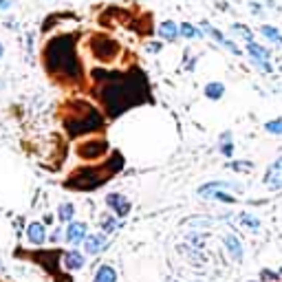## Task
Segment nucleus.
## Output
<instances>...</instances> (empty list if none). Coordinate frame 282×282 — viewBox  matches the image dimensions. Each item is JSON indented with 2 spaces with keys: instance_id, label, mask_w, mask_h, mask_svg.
Here are the masks:
<instances>
[{
  "instance_id": "18",
  "label": "nucleus",
  "mask_w": 282,
  "mask_h": 282,
  "mask_svg": "<svg viewBox=\"0 0 282 282\" xmlns=\"http://www.w3.org/2000/svg\"><path fill=\"white\" fill-rule=\"evenodd\" d=\"M260 33H263L267 40H271V42L282 44V35H280V31H278L276 27H271V24H263V27H260Z\"/></svg>"
},
{
  "instance_id": "19",
  "label": "nucleus",
  "mask_w": 282,
  "mask_h": 282,
  "mask_svg": "<svg viewBox=\"0 0 282 282\" xmlns=\"http://www.w3.org/2000/svg\"><path fill=\"white\" fill-rule=\"evenodd\" d=\"M64 265H66V269H82V265H84V258H82L78 251H71V254H66Z\"/></svg>"
},
{
  "instance_id": "29",
  "label": "nucleus",
  "mask_w": 282,
  "mask_h": 282,
  "mask_svg": "<svg viewBox=\"0 0 282 282\" xmlns=\"http://www.w3.org/2000/svg\"><path fill=\"white\" fill-rule=\"evenodd\" d=\"M234 170H251V163L249 161H238V163H232Z\"/></svg>"
},
{
  "instance_id": "31",
  "label": "nucleus",
  "mask_w": 282,
  "mask_h": 282,
  "mask_svg": "<svg viewBox=\"0 0 282 282\" xmlns=\"http://www.w3.org/2000/svg\"><path fill=\"white\" fill-rule=\"evenodd\" d=\"M2 53H4V49H2V44H0V58H2Z\"/></svg>"
},
{
  "instance_id": "15",
  "label": "nucleus",
  "mask_w": 282,
  "mask_h": 282,
  "mask_svg": "<svg viewBox=\"0 0 282 282\" xmlns=\"http://www.w3.org/2000/svg\"><path fill=\"white\" fill-rule=\"evenodd\" d=\"M247 51L251 53L254 62H267V60L271 58L269 51H267L265 47H260V44H256V42H247Z\"/></svg>"
},
{
  "instance_id": "26",
  "label": "nucleus",
  "mask_w": 282,
  "mask_h": 282,
  "mask_svg": "<svg viewBox=\"0 0 282 282\" xmlns=\"http://www.w3.org/2000/svg\"><path fill=\"white\" fill-rule=\"evenodd\" d=\"M265 128H267L269 132H274V135H282V119L269 121V124H265Z\"/></svg>"
},
{
  "instance_id": "24",
  "label": "nucleus",
  "mask_w": 282,
  "mask_h": 282,
  "mask_svg": "<svg viewBox=\"0 0 282 282\" xmlns=\"http://www.w3.org/2000/svg\"><path fill=\"white\" fill-rule=\"evenodd\" d=\"M232 31H236V33H240V38L243 40H247V42H254V35H251V31L245 24H234L232 27Z\"/></svg>"
},
{
  "instance_id": "11",
  "label": "nucleus",
  "mask_w": 282,
  "mask_h": 282,
  "mask_svg": "<svg viewBox=\"0 0 282 282\" xmlns=\"http://www.w3.org/2000/svg\"><path fill=\"white\" fill-rule=\"evenodd\" d=\"M225 247H227L229 256H232L234 260H240V258H243V247H240V240L236 238V236H232V234L225 236Z\"/></svg>"
},
{
  "instance_id": "12",
  "label": "nucleus",
  "mask_w": 282,
  "mask_h": 282,
  "mask_svg": "<svg viewBox=\"0 0 282 282\" xmlns=\"http://www.w3.org/2000/svg\"><path fill=\"white\" fill-rule=\"evenodd\" d=\"M86 234V225L84 223H71L69 229H66V238H69V243H80L82 238H84Z\"/></svg>"
},
{
  "instance_id": "10",
  "label": "nucleus",
  "mask_w": 282,
  "mask_h": 282,
  "mask_svg": "<svg viewBox=\"0 0 282 282\" xmlns=\"http://www.w3.org/2000/svg\"><path fill=\"white\" fill-rule=\"evenodd\" d=\"M104 247H106V238L101 234H93V236H89V238H86V251H89L91 256L99 254Z\"/></svg>"
},
{
  "instance_id": "6",
  "label": "nucleus",
  "mask_w": 282,
  "mask_h": 282,
  "mask_svg": "<svg viewBox=\"0 0 282 282\" xmlns=\"http://www.w3.org/2000/svg\"><path fill=\"white\" fill-rule=\"evenodd\" d=\"M108 152V141L106 139H86L75 146V155L84 161H95Z\"/></svg>"
},
{
  "instance_id": "14",
  "label": "nucleus",
  "mask_w": 282,
  "mask_h": 282,
  "mask_svg": "<svg viewBox=\"0 0 282 282\" xmlns=\"http://www.w3.org/2000/svg\"><path fill=\"white\" fill-rule=\"evenodd\" d=\"M159 35H161L163 40H177V35H179L177 22H172V20L161 22V24H159Z\"/></svg>"
},
{
  "instance_id": "16",
  "label": "nucleus",
  "mask_w": 282,
  "mask_h": 282,
  "mask_svg": "<svg viewBox=\"0 0 282 282\" xmlns=\"http://www.w3.org/2000/svg\"><path fill=\"white\" fill-rule=\"evenodd\" d=\"M29 240L35 245H40V243H44V238H47V234H44V227L40 223H31L29 225Z\"/></svg>"
},
{
  "instance_id": "23",
  "label": "nucleus",
  "mask_w": 282,
  "mask_h": 282,
  "mask_svg": "<svg viewBox=\"0 0 282 282\" xmlns=\"http://www.w3.org/2000/svg\"><path fill=\"white\" fill-rule=\"evenodd\" d=\"M232 135H229V132H225L223 135V141H220V152H223L225 157H232Z\"/></svg>"
},
{
  "instance_id": "8",
  "label": "nucleus",
  "mask_w": 282,
  "mask_h": 282,
  "mask_svg": "<svg viewBox=\"0 0 282 282\" xmlns=\"http://www.w3.org/2000/svg\"><path fill=\"white\" fill-rule=\"evenodd\" d=\"M201 29H203V31H205V33H207V35H212V38H214V40H216V42H218V44H223V47H225V49H229V51H232V53H234V55H240V49H238V47H236V44L232 42V40H227V38H225V35H223V33H220V31H218V29H214V27H212V24H207V22H203V24H201Z\"/></svg>"
},
{
  "instance_id": "9",
  "label": "nucleus",
  "mask_w": 282,
  "mask_h": 282,
  "mask_svg": "<svg viewBox=\"0 0 282 282\" xmlns=\"http://www.w3.org/2000/svg\"><path fill=\"white\" fill-rule=\"evenodd\" d=\"M106 205L115 209L119 216H126V214L130 212V201H128L124 194H108V196H106Z\"/></svg>"
},
{
  "instance_id": "1",
  "label": "nucleus",
  "mask_w": 282,
  "mask_h": 282,
  "mask_svg": "<svg viewBox=\"0 0 282 282\" xmlns=\"http://www.w3.org/2000/svg\"><path fill=\"white\" fill-rule=\"evenodd\" d=\"M91 93L110 119L119 117L121 112L135 108V106L150 101V84L141 69L132 66L128 71H91Z\"/></svg>"
},
{
  "instance_id": "7",
  "label": "nucleus",
  "mask_w": 282,
  "mask_h": 282,
  "mask_svg": "<svg viewBox=\"0 0 282 282\" xmlns=\"http://www.w3.org/2000/svg\"><path fill=\"white\" fill-rule=\"evenodd\" d=\"M265 183H267V188H271V189L282 188V157L274 163V166H269V170L265 174Z\"/></svg>"
},
{
  "instance_id": "28",
  "label": "nucleus",
  "mask_w": 282,
  "mask_h": 282,
  "mask_svg": "<svg viewBox=\"0 0 282 282\" xmlns=\"http://www.w3.org/2000/svg\"><path fill=\"white\" fill-rule=\"evenodd\" d=\"M161 49H163L161 42H150V44H146V51H148V53H159Z\"/></svg>"
},
{
  "instance_id": "5",
  "label": "nucleus",
  "mask_w": 282,
  "mask_h": 282,
  "mask_svg": "<svg viewBox=\"0 0 282 282\" xmlns=\"http://www.w3.org/2000/svg\"><path fill=\"white\" fill-rule=\"evenodd\" d=\"M89 49H91V55H93L95 60H99V62H115L117 58H119L121 53V44L117 42L115 38H110V35L106 33H93L89 38Z\"/></svg>"
},
{
  "instance_id": "22",
  "label": "nucleus",
  "mask_w": 282,
  "mask_h": 282,
  "mask_svg": "<svg viewBox=\"0 0 282 282\" xmlns=\"http://www.w3.org/2000/svg\"><path fill=\"white\" fill-rule=\"evenodd\" d=\"M179 35H183V38H198L201 31H198L196 27H192L189 22H183L181 27H179Z\"/></svg>"
},
{
  "instance_id": "2",
  "label": "nucleus",
  "mask_w": 282,
  "mask_h": 282,
  "mask_svg": "<svg viewBox=\"0 0 282 282\" xmlns=\"http://www.w3.org/2000/svg\"><path fill=\"white\" fill-rule=\"evenodd\" d=\"M80 33H60L47 40L42 49V66L47 75L62 89H80L86 84L84 66L78 53Z\"/></svg>"
},
{
  "instance_id": "20",
  "label": "nucleus",
  "mask_w": 282,
  "mask_h": 282,
  "mask_svg": "<svg viewBox=\"0 0 282 282\" xmlns=\"http://www.w3.org/2000/svg\"><path fill=\"white\" fill-rule=\"evenodd\" d=\"M95 282H115V271L110 267H101L95 276Z\"/></svg>"
},
{
  "instance_id": "30",
  "label": "nucleus",
  "mask_w": 282,
  "mask_h": 282,
  "mask_svg": "<svg viewBox=\"0 0 282 282\" xmlns=\"http://www.w3.org/2000/svg\"><path fill=\"white\" fill-rule=\"evenodd\" d=\"M7 7H9L7 0H0V9H7Z\"/></svg>"
},
{
  "instance_id": "4",
  "label": "nucleus",
  "mask_w": 282,
  "mask_h": 282,
  "mask_svg": "<svg viewBox=\"0 0 282 282\" xmlns=\"http://www.w3.org/2000/svg\"><path fill=\"white\" fill-rule=\"evenodd\" d=\"M124 166V157L119 152H115L112 159L104 163V166H97V168H82V170H75L71 174V179L64 183L66 188H75V189H93L97 186H101L104 181L115 174L119 168Z\"/></svg>"
},
{
  "instance_id": "3",
  "label": "nucleus",
  "mask_w": 282,
  "mask_h": 282,
  "mask_svg": "<svg viewBox=\"0 0 282 282\" xmlns=\"http://www.w3.org/2000/svg\"><path fill=\"white\" fill-rule=\"evenodd\" d=\"M60 121L69 137H80L86 132H99L104 130L106 121L101 112L86 99H71L60 106Z\"/></svg>"
},
{
  "instance_id": "27",
  "label": "nucleus",
  "mask_w": 282,
  "mask_h": 282,
  "mask_svg": "<svg viewBox=\"0 0 282 282\" xmlns=\"http://www.w3.org/2000/svg\"><path fill=\"white\" fill-rule=\"evenodd\" d=\"M115 227H117V223H115V220H112L110 216H106L104 220H101V229H104V232H112Z\"/></svg>"
},
{
  "instance_id": "21",
  "label": "nucleus",
  "mask_w": 282,
  "mask_h": 282,
  "mask_svg": "<svg viewBox=\"0 0 282 282\" xmlns=\"http://www.w3.org/2000/svg\"><path fill=\"white\" fill-rule=\"evenodd\" d=\"M238 220H240L243 225H247L251 232H258V229H260V220L256 218V216H251V214H240Z\"/></svg>"
},
{
  "instance_id": "17",
  "label": "nucleus",
  "mask_w": 282,
  "mask_h": 282,
  "mask_svg": "<svg viewBox=\"0 0 282 282\" xmlns=\"http://www.w3.org/2000/svg\"><path fill=\"white\" fill-rule=\"evenodd\" d=\"M205 95H207L209 99H220V97L225 95V86L220 84V82H209V84L205 86Z\"/></svg>"
},
{
  "instance_id": "13",
  "label": "nucleus",
  "mask_w": 282,
  "mask_h": 282,
  "mask_svg": "<svg viewBox=\"0 0 282 282\" xmlns=\"http://www.w3.org/2000/svg\"><path fill=\"white\" fill-rule=\"evenodd\" d=\"M214 189H243L238 186V183H227V181H214V183H207V186H203L198 189V194L205 196L207 192H214Z\"/></svg>"
},
{
  "instance_id": "25",
  "label": "nucleus",
  "mask_w": 282,
  "mask_h": 282,
  "mask_svg": "<svg viewBox=\"0 0 282 282\" xmlns=\"http://www.w3.org/2000/svg\"><path fill=\"white\" fill-rule=\"evenodd\" d=\"M73 212H75V209H73V205H71V203L60 205V218H62V220H71V218H73Z\"/></svg>"
}]
</instances>
